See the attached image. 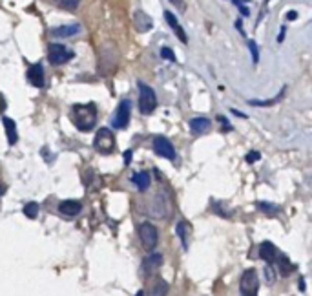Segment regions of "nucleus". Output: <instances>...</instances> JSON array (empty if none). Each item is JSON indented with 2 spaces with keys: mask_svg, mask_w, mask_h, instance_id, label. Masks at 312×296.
Masks as SVG:
<instances>
[{
  "mask_svg": "<svg viewBox=\"0 0 312 296\" xmlns=\"http://www.w3.org/2000/svg\"><path fill=\"white\" fill-rule=\"evenodd\" d=\"M235 27H237V29H243V20H237V22H235Z\"/></svg>",
  "mask_w": 312,
  "mask_h": 296,
  "instance_id": "nucleus-38",
  "label": "nucleus"
},
{
  "mask_svg": "<svg viewBox=\"0 0 312 296\" xmlns=\"http://www.w3.org/2000/svg\"><path fill=\"white\" fill-rule=\"evenodd\" d=\"M294 18H298V13H296V11H289V13H287V20H294Z\"/></svg>",
  "mask_w": 312,
  "mask_h": 296,
  "instance_id": "nucleus-33",
  "label": "nucleus"
},
{
  "mask_svg": "<svg viewBox=\"0 0 312 296\" xmlns=\"http://www.w3.org/2000/svg\"><path fill=\"white\" fill-rule=\"evenodd\" d=\"M259 256H261V260H265L268 265H272L274 267V264L278 261V258H280V251L276 249V245L270 242H263L261 245H259Z\"/></svg>",
  "mask_w": 312,
  "mask_h": 296,
  "instance_id": "nucleus-10",
  "label": "nucleus"
},
{
  "mask_svg": "<svg viewBox=\"0 0 312 296\" xmlns=\"http://www.w3.org/2000/svg\"><path fill=\"white\" fill-rule=\"evenodd\" d=\"M249 48H250V53H252V60L254 64H258L259 60V51H258V44L254 41H249Z\"/></svg>",
  "mask_w": 312,
  "mask_h": 296,
  "instance_id": "nucleus-28",
  "label": "nucleus"
},
{
  "mask_svg": "<svg viewBox=\"0 0 312 296\" xmlns=\"http://www.w3.org/2000/svg\"><path fill=\"white\" fill-rule=\"evenodd\" d=\"M55 2H57L62 9H70V11L77 9L79 4H81V0H55Z\"/></svg>",
  "mask_w": 312,
  "mask_h": 296,
  "instance_id": "nucleus-25",
  "label": "nucleus"
},
{
  "mask_svg": "<svg viewBox=\"0 0 312 296\" xmlns=\"http://www.w3.org/2000/svg\"><path fill=\"white\" fill-rule=\"evenodd\" d=\"M265 276H267L268 283H274L276 282V269H274L272 265H267V269H265Z\"/></svg>",
  "mask_w": 312,
  "mask_h": 296,
  "instance_id": "nucleus-29",
  "label": "nucleus"
},
{
  "mask_svg": "<svg viewBox=\"0 0 312 296\" xmlns=\"http://www.w3.org/2000/svg\"><path fill=\"white\" fill-rule=\"evenodd\" d=\"M139 238H141V243H143V247H145L146 251L152 252L155 249V245H157V240H159V233L157 228H155V225L148 223V221H145V223L139 225Z\"/></svg>",
  "mask_w": 312,
  "mask_h": 296,
  "instance_id": "nucleus-6",
  "label": "nucleus"
},
{
  "mask_svg": "<svg viewBox=\"0 0 312 296\" xmlns=\"http://www.w3.org/2000/svg\"><path fill=\"white\" fill-rule=\"evenodd\" d=\"M164 20H166L168 26H170L174 31H176V35H177V39H179V41H181V42H188V37H186L185 29L181 27V24L177 22V17L172 13V11H164Z\"/></svg>",
  "mask_w": 312,
  "mask_h": 296,
  "instance_id": "nucleus-14",
  "label": "nucleus"
},
{
  "mask_svg": "<svg viewBox=\"0 0 312 296\" xmlns=\"http://www.w3.org/2000/svg\"><path fill=\"white\" fill-rule=\"evenodd\" d=\"M237 8L241 9V13H243V15H249V9L245 8V6H237Z\"/></svg>",
  "mask_w": 312,
  "mask_h": 296,
  "instance_id": "nucleus-36",
  "label": "nucleus"
},
{
  "mask_svg": "<svg viewBox=\"0 0 312 296\" xmlns=\"http://www.w3.org/2000/svg\"><path fill=\"white\" fill-rule=\"evenodd\" d=\"M135 296H145V291H139V292H137Z\"/></svg>",
  "mask_w": 312,
  "mask_h": 296,
  "instance_id": "nucleus-39",
  "label": "nucleus"
},
{
  "mask_svg": "<svg viewBox=\"0 0 312 296\" xmlns=\"http://www.w3.org/2000/svg\"><path fill=\"white\" fill-rule=\"evenodd\" d=\"M285 31H287V29H285V27H281V31H280V37H278V41H283V39H285Z\"/></svg>",
  "mask_w": 312,
  "mask_h": 296,
  "instance_id": "nucleus-35",
  "label": "nucleus"
},
{
  "mask_svg": "<svg viewBox=\"0 0 312 296\" xmlns=\"http://www.w3.org/2000/svg\"><path fill=\"white\" fill-rule=\"evenodd\" d=\"M283 91L285 90H281L280 91V95L276 97V99H272V101H249L250 105H254V106H268V105H274V103H278V101L283 97Z\"/></svg>",
  "mask_w": 312,
  "mask_h": 296,
  "instance_id": "nucleus-26",
  "label": "nucleus"
},
{
  "mask_svg": "<svg viewBox=\"0 0 312 296\" xmlns=\"http://www.w3.org/2000/svg\"><path fill=\"white\" fill-rule=\"evenodd\" d=\"M2 194H4V187H2V185H0V196H2Z\"/></svg>",
  "mask_w": 312,
  "mask_h": 296,
  "instance_id": "nucleus-40",
  "label": "nucleus"
},
{
  "mask_svg": "<svg viewBox=\"0 0 312 296\" xmlns=\"http://www.w3.org/2000/svg\"><path fill=\"white\" fill-rule=\"evenodd\" d=\"M168 209H170V205H168V196L164 190H159L157 194L154 196V200H152V203H150V210L148 214L152 216V218L155 219H163L168 216Z\"/></svg>",
  "mask_w": 312,
  "mask_h": 296,
  "instance_id": "nucleus-7",
  "label": "nucleus"
},
{
  "mask_svg": "<svg viewBox=\"0 0 312 296\" xmlns=\"http://www.w3.org/2000/svg\"><path fill=\"white\" fill-rule=\"evenodd\" d=\"M161 57L166 60H170V62H176V53H174L172 48H168V46H164V48H161Z\"/></svg>",
  "mask_w": 312,
  "mask_h": 296,
  "instance_id": "nucleus-27",
  "label": "nucleus"
},
{
  "mask_svg": "<svg viewBox=\"0 0 312 296\" xmlns=\"http://www.w3.org/2000/svg\"><path fill=\"white\" fill-rule=\"evenodd\" d=\"M161 265H163V254L152 252V254H148L145 260H143V271H145V274H152L154 271H157Z\"/></svg>",
  "mask_w": 312,
  "mask_h": 296,
  "instance_id": "nucleus-13",
  "label": "nucleus"
},
{
  "mask_svg": "<svg viewBox=\"0 0 312 296\" xmlns=\"http://www.w3.org/2000/svg\"><path fill=\"white\" fill-rule=\"evenodd\" d=\"M2 124H4L6 136H8V143L9 145H15L17 143V124H15L13 119L9 117H2Z\"/></svg>",
  "mask_w": 312,
  "mask_h": 296,
  "instance_id": "nucleus-19",
  "label": "nucleus"
},
{
  "mask_svg": "<svg viewBox=\"0 0 312 296\" xmlns=\"http://www.w3.org/2000/svg\"><path fill=\"white\" fill-rule=\"evenodd\" d=\"M124 161H126V165H130V161H131V150H128L126 154H124Z\"/></svg>",
  "mask_w": 312,
  "mask_h": 296,
  "instance_id": "nucleus-34",
  "label": "nucleus"
},
{
  "mask_svg": "<svg viewBox=\"0 0 312 296\" xmlns=\"http://www.w3.org/2000/svg\"><path fill=\"white\" fill-rule=\"evenodd\" d=\"M258 209L261 210V212H265V214H270V216H274V214H278V212H280V207L272 205V203H267V201H259Z\"/></svg>",
  "mask_w": 312,
  "mask_h": 296,
  "instance_id": "nucleus-24",
  "label": "nucleus"
},
{
  "mask_svg": "<svg viewBox=\"0 0 312 296\" xmlns=\"http://www.w3.org/2000/svg\"><path fill=\"white\" fill-rule=\"evenodd\" d=\"M280 269V274H283V276H289L290 273H294V265L290 264V260L287 258V256H283V254H280V258H278V261L274 264Z\"/></svg>",
  "mask_w": 312,
  "mask_h": 296,
  "instance_id": "nucleus-20",
  "label": "nucleus"
},
{
  "mask_svg": "<svg viewBox=\"0 0 312 296\" xmlns=\"http://www.w3.org/2000/svg\"><path fill=\"white\" fill-rule=\"evenodd\" d=\"M81 210H82L81 201H75V200H66L59 205V212L64 216H77Z\"/></svg>",
  "mask_w": 312,
  "mask_h": 296,
  "instance_id": "nucleus-16",
  "label": "nucleus"
},
{
  "mask_svg": "<svg viewBox=\"0 0 312 296\" xmlns=\"http://www.w3.org/2000/svg\"><path fill=\"white\" fill-rule=\"evenodd\" d=\"M73 59V51L64 44H50L48 46V60L53 66H62Z\"/></svg>",
  "mask_w": 312,
  "mask_h": 296,
  "instance_id": "nucleus-4",
  "label": "nucleus"
},
{
  "mask_svg": "<svg viewBox=\"0 0 312 296\" xmlns=\"http://www.w3.org/2000/svg\"><path fill=\"white\" fill-rule=\"evenodd\" d=\"M6 106H8V103H6L4 95L0 93V114H2V112H4V110H6Z\"/></svg>",
  "mask_w": 312,
  "mask_h": 296,
  "instance_id": "nucleus-32",
  "label": "nucleus"
},
{
  "mask_svg": "<svg viewBox=\"0 0 312 296\" xmlns=\"http://www.w3.org/2000/svg\"><path fill=\"white\" fill-rule=\"evenodd\" d=\"M154 150L157 152V155H161L164 159H176V155H177L174 145L163 136L154 137Z\"/></svg>",
  "mask_w": 312,
  "mask_h": 296,
  "instance_id": "nucleus-9",
  "label": "nucleus"
},
{
  "mask_svg": "<svg viewBox=\"0 0 312 296\" xmlns=\"http://www.w3.org/2000/svg\"><path fill=\"white\" fill-rule=\"evenodd\" d=\"M259 291V280L256 269H247L241 274L239 280V292L241 296H258Z\"/></svg>",
  "mask_w": 312,
  "mask_h": 296,
  "instance_id": "nucleus-3",
  "label": "nucleus"
},
{
  "mask_svg": "<svg viewBox=\"0 0 312 296\" xmlns=\"http://www.w3.org/2000/svg\"><path fill=\"white\" fill-rule=\"evenodd\" d=\"M79 31H81V26H79V24H66V26H59V27H53V29H50V35L60 37V39H66V37L79 35Z\"/></svg>",
  "mask_w": 312,
  "mask_h": 296,
  "instance_id": "nucleus-15",
  "label": "nucleus"
},
{
  "mask_svg": "<svg viewBox=\"0 0 312 296\" xmlns=\"http://www.w3.org/2000/svg\"><path fill=\"white\" fill-rule=\"evenodd\" d=\"M27 81L35 88L44 86V68H42L41 62H35L31 68L27 70Z\"/></svg>",
  "mask_w": 312,
  "mask_h": 296,
  "instance_id": "nucleus-12",
  "label": "nucleus"
},
{
  "mask_svg": "<svg viewBox=\"0 0 312 296\" xmlns=\"http://www.w3.org/2000/svg\"><path fill=\"white\" fill-rule=\"evenodd\" d=\"M131 181H133V185H135L141 192H145V190H148L150 181H152V179H150V174L146 172V170H141V172L131 176Z\"/></svg>",
  "mask_w": 312,
  "mask_h": 296,
  "instance_id": "nucleus-18",
  "label": "nucleus"
},
{
  "mask_svg": "<svg viewBox=\"0 0 312 296\" xmlns=\"http://www.w3.org/2000/svg\"><path fill=\"white\" fill-rule=\"evenodd\" d=\"M72 117L75 126L81 130V132H90L91 128L95 126L97 121V106L93 103H88V105H75L72 110Z\"/></svg>",
  "mask_w": 312,
  "mask_h": 296,
  "instance_id": "nucleus-1",
  "label": "nucleus"
},
{
  "mask_svg": "<svg viewBox=\"0 0 312 296\" xmlns=\"http://www.w3.org/2000/svg\"><path fill=\"white\" fill-rule=\"evenodd\" d=\"M190 130L192 134H195V136H201V134L208 132V128H210V119L206 117H194L190 119Z\"/></svg>",
  "mask_w": 312,
  "mask_h": 296,
  "instance_id": "nucleus-17",
  "label": "nucleus"
},
{
  "mask_svg": "<svg viewBox=\"0 0 312 296\" xmlns=\"http://www.w3.org/2000/svg\"><path fill=\"white\" fill-rule=\"evenodd\" d=\"M170 2H172V4L176 6L177 9H181V11H185V2H183V0H170Z\"/></svg>",
  "mask_w": 312,
  "mask_h": 296,
  "instance_id": "nucleus-31",
  "label": "nucleus"
},
{
  "mask_svg": "<svg viewBox=\"0 0 312 296\" xmlns=\"http://www.w3.org/2000/svg\"><path fill=\"white\" fill-rule=\"evenodd\" d=\"M133 26H135V29L139 33H146L154 27V20H152L150 15H146L145 11H141L139 9V11H135V15H133Z\"/></svg>",
  "mask_w": 312,
  "mask_h": 296,
  "instance_id": "nucleus-11",
  "label": "nucleus"
},
{
  "mask_svg": "<svg viewBox=\"0 0 312 296\" xmlns=\"http://www.w3.org/2000/svg\"><path fill=\"white\" fill-rule=\"evenodd\" d=\"M245 2H249V0H234V4H235V6H243Z\"/></svg>",
  "mask_w": 312,
  "mask_h": 296,
  "instance_id": "nucleus-37",
  "label": "nucleus"
},
{
  "mask_svg": "<svg viewBox=\"0 0 312 296\" xmlns=\"http://www.w3.org/2000/svg\"><path fill=\"white\" fill-rule=\"evenodd\" d=\"M93 146L100 154H110V152L115 148V136L110 128H99L95 134V139H93Z\"/></svg>",
  "mask_w": 312,
  "mask_h": 296,
  "instance_id": "nucleus-5",
  "label": "nucleus"
},
{
  "mask_svg": "<svg viewBox=\"0 0 312 296\" xmlns=\"http://www.w3.org/2000/svg\"><path fill=\"white\" fill-rule=\"evenodd\" d=\"M166 292H168V283L163 278L155 280V283L150 289V296H166Z\"/></svg>",
  "mask_w": 312,
  "mask_h": 296,
  "instance_id": "nucleus-22",
  "label": "nucleus"
},
{
  "mask_svg": "<svg viewBox=\"0 0 312 296\" xmlns=\"http://www.w3.org/2000/svg\"><path fill=\"white\" fill-rule=\"evenodd\" d=\"M259 157H261V154H259V152H256V150H252V152H249V154H247V157H245V159H247V163H256V161H259Z\"/></svg>",
  "mask_w": 312,
  "mask_h": 296,
  "instance_id": "nucleus-30",
  "label": "nucleus"
},
{
  "mask_svg": "<svg viewBox=\"0 0 312 296\" xmlns=\"http://www.w3.org/2000/svg\"><path fill=\"white\" fill-rule=\"evenodd\" d=\"M130 114H131V103L130 99H122L117 106L115 117H113V128L117 130H124L130 124Z\"/></svg>",
  "mask_w": 312,
  "mask_h": 296,
  "instance_id": "nucleus-8",
  "label": "nucleus"
},
{
  "mask_svg": "<svg viewBox=\"0 0 312 296\" xmlns=\"http://www.w3.org/2000/svg\"><path fill=\"white\" fill-rule=\"evenodd\" d=\"M176 228H177V234H179V238H181L183 247H185V249H188V240H186V238H188V233H190V223L183 219V221H179V223H177Z\"/></svg>",
  "mask_w": 312,
  "mask_h": 296,
  "instance_id": "nucleus-21",
  "label": "nucleus"
},
{
  "mask_svg": "<svg viewBox=\"0 0 312 296\" xmlns=\"http://www.w3.org/2000/svg\"><path fill=\"white\" fill-rule=\"evenodd\" d=\"M24 216L29 219H35L37 216H39V203H35V201L26 203V205H24Z\"/></svg>",
  "mask_w": 312,
  "mask_h": 296,
  "instance_id": "nucleus-23",
  "label": "nucleus"
},
{
  "mask_svg": "<svg viewBox=\"0 0 312 296\" xmlns=\"http://www.w3.org/2000/svg\"><path fill=\"white\" fill-rule=\"evenodd\" d=\"M137 88H139V110L141 114L150 115L157 106V95L152 86L145 84V82H137Z\"/></svg>",
  "mask_w": 312,
  "mask_h": 296,
  "instance_id": "nucleus-2",
  "label": "nucleus"
}]
</instances>
